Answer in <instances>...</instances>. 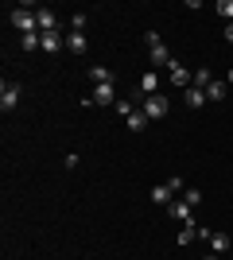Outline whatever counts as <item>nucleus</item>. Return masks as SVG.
<instances>
[{"label":"nucleus","mask_w":233,"mask_h":260,"mask_svg":"<svg viewBox=\"0 0 233 260\" xmlns=\"http://www.w3.org/2000/svg\"><path fill=\"white\" fill-rule=\"evenodd\" d=\"M214 82V70H206V66H202V70H194V82H190V86H198V89H206Z\"/></svg>","instance_id":"18"},{"label":"nucleus","mask_w":233,"mask_h":260,"mask_svg":"<svg viewBox=\"0 0 233 260\" xmlns=\"http://www.w3.org/2000/svg\"><path fill=\"white\" fill-rule=\"evenodd\" d=\"M16 105H20V86H16V82H4V86H0V109L12 113Z\"/></svg>","instance_id":"4"},{"label":"nucleus","mask_w":233,"mask_h":260,"mask_svg":"<svg viewBox=\"0 0 233 260\" xmlns=\"http://www.w3.org/2000/svg\"><path fill=\"white\" fill-rule=\"evenodd\" d=\"M140 113H144L148 120L167 117V98H163V93H152V98H144V101H140Z\"/></svg>","instance_id":"1"},{"label":"nucleus","mask_w":233,"mask_h":260,"mask_svg":"<svg viewBox=\"0 0 233 260\" xmlns=\"http://www.w3.org/2000/svg\"><path fill=\"white\" fill-rule=\"evenodd\" d=\"M225 249H229V233H210V252H218V256H222Z\"/></svg>","instance_id":"15"},{"label":"nucleus","mask_w":233,"mask_h":260,"mask_svg":"<svg viewBox=\"0 0 233 260\" xmlns=\"http://www.w3.org/2000/svg\"><path fill=\"white\" fill-rule=\"evenodd\" d=\"M89 98H93V105H117V86H93V93H89Z\"/></svg>","instance_id":"5"},{"label":"nucleus","mask_w":233,"mask_h":260,"mask_svg":"<svg viewBox=\"0 0 233 260\" xmlns=\"http://www.w3.org/2000/svg\"><path fill=\"white\" fill-rule=\"evenodd\" d=\"M66 47V35L62 31H39V51L43 54H58Z\"/></svg>","instance_id":"2"},{"label":"nucleus","mask_w":233,"mask_h":260,"mask_svg":"<svg viewBox=\"0 0 233 260\" xmlns=\"http://www.w3.org/2000/svg\"><path fill=\"white\" fill-rule=\"evenodd\" d=\"M225 82H229V86H233V66H229V74H225Z\"/></svg>","instance_id":"27"},{"label":"nucleus","mask_w":233,"mask_h":260,"mask_svg":"<svg viewBox=\"0 0 233 260\" xmlns=\"http://www.w3.org/2000/svg\"><path fill=\"white\" fill-rule=\"evenodd\" d=\"M70 31H86V12H74V16H70Z\"/></svg>","instance_id":"22"},{"label":"nucleus","mask_w":233,"mask_h":260,"mask_svg":"<svg viewBox=\"0 0 233 260\" xmlns=\"http://www.w3.org/2000/svg\"><path fill=\"white\" fill-rule=\"evenodd\" d=\"M66 47H70V54H86L89 51L86 31H66Z\"/></svg>","instance_id":"8"},{"label":"nucleus","mask_w":233,"mask_h":260,"mask_svg":"<svg viewBox=\"0 0 233 260\" xmlns=\"http://www.w3.org/2000/svg\"><path fill=\"white\" fill-rule=\"evenodd\" d=\"M225 43L233 47V23H225Z\"/></svg>","instance_id":"25"},{"label":"nucleus","mask_w":233,"mask_h":260,"mask_svg":"<svg viewBox=\"0 0 233 260\" xmlns=\"http://www.w3.org/2000/svg\"><path fill=\"white\" fill-rule=\"evenodd\" d=\"M225 98V82H218V78H214L210 86H206V101H222Z\"/></svg>","instance_id":"17"},{"label":"nucleus","mask_w":233,"mask_h":260,"mask_svg":"<svg viewBox=\"0 0 233 260\" xmlns=\"http://www.w3.org/2000/svg\"><path fill=\"white\" fill-rule=\"evenodd\" d=\"M171 217H175V221H183V225H194V217H190V206L187 202H183V198H179V202H171Z\"/></svg>","instance_id":"11"},{"label":"nucleus","mask_w":233,"mask_h":260,"mask_svg":"<svg viewBox=\"0 0 233 260\" xmlns=\"http://www.w3.org/2000/svg\"><path fill=\"white\" fill-rule=\"evenodd\" d=\"M218 16H222L225 23H233V0H218Z\"/></svg>","instance_id":"21"},{"label":"nucleus","mask_w":233,"mask_h":260,"mask_svg":"<svg viewBox=\"0 0 233 260\" xmlns=\"http://www.w3.org/2000/svg\"><path fill=\"white\" fill-rule=\"evenodd\" d=\"M20 47H23V51H35V47H39V31H27Z\"/></svg>","instance_id":"23"},{"label":"nucleus","mask_w":233,"mask_h":260,"mask_svg":"<svg viewBox=\"0 0 233 260\" xmlns=\"http://www.w3.org/2000/svg\"><path fill=\"white\" fill-rule=\"evenodd\" d=\"M167 78H171L179 89H187V86H190V70H187L183 62H171V66H167Z\"/></svg>","instance_id":"7"},{"label":"nucleus","mask_w":233,"mask_h":260,"mask_svg":"<svg viewBox=\"0 0 233 260\" xmlns=\"http://www.w3.org/2000/svg\"><path fill=\"white\" fill-rule=\"evenodd\" d=\"M35 20H39V31H58V16L51 8H39V12H35Z\"/></svg>","instance_id":"10"},{"label":"nucleus","mask_w":233,"mask_h":260,"mask_svg":"<svg viewBox=\"0 0 233 260\" xmlns=\"http://www.w3.org/2000/svg\"><path fill=\"white\" fill-rule=\"evenodd\" d=\"M12 27H20V31L27 35V31H39V20H35L31 8H16L12 12Z\"/></svg>","instance_id":"3"},{"label":"nucleus","mask_w":233,"mask_h":260,"mask_svg":"<svg viewBox=\"0 0 233 260\" xmlns=\"http://www.w3.org/2000/svg\"><path fill=\"white\" fill-rule=\"evenodd\" d=\"M202 260H218V252H206V256H202Z\"/></svg>","instance_id":"26"},{"label":"nucleus","mask_w":233,"mask_h":260,"mask_svg":"<svg viewBox=\"0 0 233 260\" xmlns=\"http://www.w3.org/2000/svg\"><path fill=\"white\" fill-rule=\"evenodd\" d=\"M183 202H187V206L194 210V206L202 202V190H198V186H187V190H183Z\"/></svg>","instance_id":"19"},{"label":"nucleus","mask_w":233,"mask_h":260,"mask_svg":"<svg viewBox=\"0 0 233 260\" xmlns=\"http://www.w3.org/2000/svg\"><path fill=\"white\" fill-rule=\"evenodd\" d=\"M89 82L93 86H117V74H113L109 66H89Z\"/></svg>","instance_id":"6"},{"label":"nucleus","mask_w":233,"mask_h":260,"mask_svg":"<svg viewBox=\"0 0 233 260\" xmlns=\"http://www.w3.org/2000/svg\"><path fill=\"white\" fill-rule=\"evenodd\" d=\"M152 202H155V206H171V202H175V194H171V186H167V183L152 186Z\"/></svg>","instance_id":"12"},{"label":"nucleus","mask_w":233,"mask_h":260,"mask_svg":"<svg viewBox=\"0 0 233 260\" xmlns=\"http://www.w3.org/2000/svg\"><path fill=\"white\" fill-rule=\"evenodd\" d=\"M167 186H171V194H183V190H187V183H183L179 175H175V179H167Z\"/></svg>","instance_id":"24"},{"label":"nucleus","mask_w":233,"mask_h":260,"mask_svg":"<svg viewBox=\"0 0 233 260\" xmlns=\"http://www.w3.org/2000/svg\"><path fill=\"white\" fill-rule=\"evenodd\" d=\"M148 54H152V70H163V66H171V62H175V58H171V51H167L163 43H159V47H152Z\"/></svg>","instance_id":"9"},{"label":"nucleus","mask_w":233,"mask_h":260,"mask_svg":"<svg viewBox=\"0 0 233 260\" xmlns=\"http://www.w3.org/2000/svg\"><path fill=\"white\" fill-rule=\"evenodd\" d=\"M124 124H128V132H144V128H148V117H144V113H140V109H136L132 117L124 120Z\"/></svg>","instance_id":"16"},{"label":"nucleus","mask_w":233,"mask_h":260,"mask_svg":"<svg viewBox=\"0 0 233 260\" xmlns=\"http://www.w3.org/2000/svg\"><path fill=\"white\" fill-rule=\"evenodd\" d=\"M183 98H187V105H190V109H202V105H206V89L187 86V89H183Z\"/></svg>","instance_id":"13"},{"label":"nucleus","mask_w":233,"mask_h":260,"mask_svg":"<svg viewBox=\"0 0 233 260\" xmlns=\"http://www.w3.org/2000/svg\"><path fill=\"white\" fill-rule=\"evenodd\" d=\"M229 249H233V237H229Z\"/></svg>","instance_id":"28"},{"label":"nucleus","mask_w":233,"mask_h":260,"mask_svg":"<svg viewBox=\"0 0 233 260\" xmlns=\"http://www.w3.org/2000/svg\"><path fill=\"white\" fill-rule=\"evenodd\" d=\"M140 93H144V98H152V93H159V74H140Z\"/></svg>","instance_id":"14"},{"label":"nucleus","mask_w":233,"mask_h":260,"mask_svg":"<svg viewBox=\"0 0 233 260\" xmlns=\"http://www.w3.org/2000/svg\"><path fill=\"white\" fill-rule=\"evenodd\" d=\"M194 237H198V225H183L179 229V245H190Z\"/></svg>","instance_id":"20"}]
</instances>
